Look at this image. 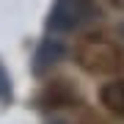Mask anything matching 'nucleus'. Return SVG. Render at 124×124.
I'll list each match as a JSON object with an SVG mask.
<instances>
[{
  "mask_svg": "<svg viewBox=\"0 0 124 124\" xmlns=\"http://www.w3.org/2000/svg\"><path fill=\"white\" fill-rule=\"evenodd\" d=\"M77 63L88 75H113L121 69L124 55L113 41L102 39V36H88L77 47Z\"/></svg>",
  "mask_w": 124,
  "mask_h": 124,
  "instance_id": "nucleus-1",
  "label": "nucleus"
},
{
  "mask_svg": "<svg viewBox=\"0 0 124 124\" xmlns=\"http://www.w3.org/2000/svg\"><path fill=\"white\" fill-rule=\"evenodd\" d=\"M94 14H97L94 0H58L53 17H50V25L55 31H75V28L85 25Z\"/></svg>",
  "mask_w": 124,
  "mask_h": 124,
  "instance_id": "nucleus-2",
  "label": "nucleus"
},
{
  "mask_svg": "<svg viewBox=\"0 0 124 124\" xmlns=\"http://www.w3.org/2000/svg\"><path fill=\"white\" fill-rule=\"evenodd\" d=\"M99 99H102V105H105L108 110L124 116V77L105 83V85H102V91H99Z\"/></svg>",
  "mask_w": 124,
  "mask_h": 124,
  "instance_id": "nucleus-3",
  "label": "nucleus"
}]
</instances>
